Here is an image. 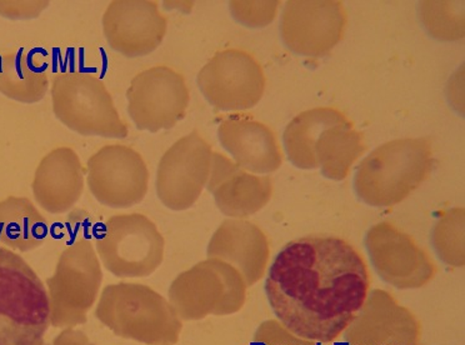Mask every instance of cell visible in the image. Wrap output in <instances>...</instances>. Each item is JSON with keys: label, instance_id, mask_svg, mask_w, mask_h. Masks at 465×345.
Masks as SVG:
<instances>
[{"label": "cell", "instance_id": "6da1fadb", "mask_svg": "<svg viewBox=\"0 0 465 345\" xmlns=\"http://www.w3.org/2000/svg\"><path fill=\"white\" fill-rule=\"evenodd\" d=\"M370 291L363 257L337 237L295 239L269 270L265 293L278 320L301 340L329 343L353 323Z\"/></svg>", "mask_w": 465, "mask_h": 345}, {"label": "cell", "instance_id": "7a4b0ae2", "mask_svg": "<svg viewBox=\"0 0 465 345\" xmlns=\"http://www.w3.org/2000/svg\"><path fill=\"white\" fill-rule=\"evenodd\" d=\"M431 165L430 139H395L375 149L361 163L355 172V191L365 203L390 207L423 183Z\"/></svg>", "mask_w": 465, "mask_h": 345}, {"label": "cell", "instance_id": "3957f363", "mask_svg": "<svg viewBox=\"0 0 465 345\" xmlns=\"http://www.w3.org/2000/svg\"><path fill=\"white\" fill-rule=\"evenodd\" d=\"M51 325V301L25 259L0 247V345H38Z\"/></svg>", "mask_w": 465, "mask_h": 345}, {"label": "cell", "instance_id": "277c9868", "mask_svg": "<svg viewBox=\"0 0 465 345\" xmlns=\"http://www.w3.org/2000/svg\"><path fill=\"white\" fill-rule=\"evenodd\" d=\"M51 94L55 117L71 131L84 137H128V127L116 111L111 93L91 73L55 74Z\"/></svg>", "mask_w": 465, "mask_h": 345}, {"label": "cell", "instance_id": "5b68a950", "mask_svg": "<svg viewBox=\"0 0 465 345\" xmlns=\"http://www.w3.org/2000/svg\"><path fill=\"white\" fill-rule=\"evenodd\" d=\"M95 245L106 271L119 278L148 277L158 270L164 255V239L157 225L143 214L108 219Z\"/></svg>", "mask_w": 465, "mask_h": 345}, {"label": "cell", "instance_id": "8992f818", "mask_svg": "<svg viewBox=\"0 0 465 345\" xmlns=\"http://www.w3.org/2000/svg\"><path fill=\"white\" fill-rule=\"evenodd\" d=\"M128 114L139 131L174 128L184 118L191 95L184 76L167 65L135 75L127 91Z\"/></svg>", "mask_w": 465, "mask_h": 345}, {"label": "cell", "instance_id": "52a82bcc", "mask_svg": "<svg viewBox=\"0 0 465 345\" xmlns=\"http://www.w3.org/2000/svg\"><path fill=\"white\" fill-rule=\"evenodd\" d=\"M202 94L224 112L247 111L264 94L265 75L257 59L241 49L217 53L199 72Z\"/></svg>", "mask_w": 465, "mask_h": 345}, {"label": "cell", "instance_id": "ba28073f", "mask_svg": "<svg viewBox=\"0 0 465 345\" xmlns=\"http://www.w3.org/2000/svg\"><path fill=\"white\" fill-rule=\"evenodd\" d=\"M86 183L105 207L131 208L148 193L147 163L127 145H105L89 158Z\"/></svg>", "mask_w": 465, "mask_h": 345}, {"label": "cell", "instance_id": "9c48e42d", "mask_svg": "<svg viewBox=\"0 0 465 345\" xmlns=\"http://www.w3.org/2000/svg\"><path fill=\"white\" fill-rule=\"evenodd\" d=\"M213 151L197 131L175 142L163 155L157 171L158 198L174 211L197 202L211 174Z\"/></svg>", "mask_w": 465, "mask_h": 345}, {"label": "cell", "instance_id": "30bf717a", "mask_svg": "<svg viewBox=\"0 0 465 345\" xmlns=\"http://www.w3.org/2000/svg\"><path fill=\"white\" fill-rule=\"evenodd\" d=\"M347 13L341 2H288L282 15L284 44L297 54L327 55L343 38Z\"/></svg>", "mask_w": 465, "mask_h": 345}, {"label": "cell", "instance_id": "8fae6325", "mask_svg": "<svg viewBox=\"0 0 465 345\" xmlns=\"http://www.w3.org/2000/svg\"><path fill=\"white\" fill-rule=\"evenodd\" d=\"M103 32L113 51L127 58L157 51L168 31V21L152 0H114L103 15Z\"/></svg>", "mask_w": 465, "mask_h": 345}, {"label": "cell", "instance_id": "7c38bea8", "mask_svg": "<svg viewBox=\"0 0 465 345\" xmlns=\"http://www.w3.org/2000/svg\"><path fill=\"white\" fill-rule=\"evenodd\" d=\"M222 147L245 172L267 174L282 164V152L274 133L253 118L232 115L219 124Z\"/></svg>", "mask_w": 465, "mask_h": 345}, {"label": "cell", "instance_id": "4fadbf2b", "mask_svg": "<svg viewBox=\"0 0 465 345\" xmlns=\"http://www.w3.org/2000/svg\"><path fill=\"white\" fill-rule=\"evenodd\" d=\"M208 191L225 214L247 215L263 207L272 195V181L245 172L221 153L213 152Z\"/></svg>", "mask_w": 465, "mask_h": 345}, {"label": "cell", "instance_id": "5bb4252c", "mask_svg": "<svg viewBox=\"0 0 465 345\" xmlns=\"http://www.w3.org/2000/svg\"><path fill=\"white\" fill-rule=\"evenodd\" d=\"M33 194L49 213H64L81 199L84 191V168L72 148L48 153L36 168Z\"/></svg>", "mask_w": 465, "mask_h": 345}, {"label": "cell", "instance_id": "9a60e30c", "mask_svg": "<svg viewBox=\"0 0 465 345\" xmlns=\"http://www.w3.org/2000/svg\"><path fill=\"white\" fill-rule=\"evenodd\" d=\"M370 249L374 263L394 280L417 281L430 274V265L411 239L391 225L375 227L370 234Z\"/></svg>", "mask_w": 465, "mask_h": 345}, {"label": "cell", "instance_id": "2e32d148", "mask_svg": "<svg viewBox=\"0 0 465 345\" xmlns=\"http://www.w3.org/2000/svg\"><path fill=\"white\" fill-rule=\"evenodd\" d=\"M367 149L363 135L355 131L349 119L324 128L314 145V161L324 177L344 181L349 169Z\"/></svg>", "mask_w": 465, "mask_h": 345}, {"label": "cell", "instance_id": "e0dca14e", "mask_svg": "<svg viewBox=\"0 0 465 345\" xmlns=\"http://www.w3.org/2000/svg\"><path fill=\"white\" fill-rule=\"evenodd\" d=\"M49 78L45 66L25 48L0 54V93L23 104L41 102L48 92Z\"/></svg>", "mask_w": 465, "mask_h": 345}, {"label": "cell", "instance_id": "ac0fdd59", "mask_svg": "<svg viewBox=\"0 0 465 345\" xmlns=\"http://www.w3.org/2000/svg\"><path fill=\"white\" fill-rule=\"evenodd\" d=\"M48 223L28 198L9 197L0 202V242L19 251L41 247Z\"/></svg>", "mask_w": 465, "mask_h": 345}, {"label": "cell", "instance_id": "d6986e66", "mask_svg": "<svg viewBox=\"0 0 465 345\" xmlns=\"http://www.w3.org/2000/svg\"><path fill=\"white\" fill-rule=\"evenodd\" d=\"M347 119L334 108H315L301 113L289 123L284 132L289 161L301 169H315L314 145L324 128Z\"/></svg>", "mask_w": 465, "mask_h": 345}, {"label": "cell", "instance_id": "ffe728a7", "mask_svg": "<svg viewBox=\"0 0 465 345\" xmlns=\"http://www.w3.org/2000/svg\"><path fill=\"white\" fill-rule=\"evenodd\" d=\"M263 251V238L257 229L235 222L223 225L211 245L212 254L237 258L251 271L257 270L264 255Z\"/></svg>", "mask_w": 465, "mask_h": 345}, {"label": "cell", "instance_id": "44dd1931", "mask_svg": "<svg viewBox=\"0 0 465 345\" xmlns=\"http://www.w3.org/2000/svg\"><path fill=\"white\" fill-rule=\"evenodd\" d=\"M464 3L425 2L421 19L425 28L441 41H455L464 34Z\"/></svg>", "mask_w": 465, "mask_h": 345}, {"label": "cell", "instance_id": "7402d4cb", "mask_svg": "<svg viewBox=\"0 0 465 345\" xmlns=\"http://www.w3.org/2000/svg\"><path fill=\"white\" fill-rule=\"evenodd\" d=\"M278 5V2H231L229 8L235 21L258 28L273 21Z\"/></svg>", "mask_w": 465, "mask_h": 345}, {"label": "cell", "instance_id": "603a6c76", "mask_svg": "<svg viewBox=\"0 0 465 345\" xmlns=\"http://www.w3.org/2000/svg\"><path fill=\"white\" fill-rule=\"evenodd\" d=\"M51 2L32 0V2H0V15L13 21L38 18L48 8Z\"/></svg>", "mask_w": 465, "mask_h": 345}]
</instances>
